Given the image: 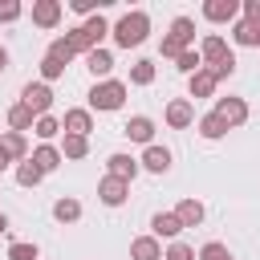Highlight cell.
<instances>
[{"instance_id":"1","label":"cell","mask_w":260,"mask_h":260,"mask_svg":"<svg viewBox=\"0 0 260 260\" xmlns=\"http://www.w3.org/2000/svg\"><path fill=\"white\" fill-rule=\"evenodd\" d=\"M110 37H114L118 49H138V45L150 37V16H146L142 8H134V12L118 16V24L110 28Z\"/></svg>"},{"instance_id":"2","label":"cell","mask_w":260,"mask_h":260,"mask_svg":"<svg viewBox=\"0 0 260 260\" xmlns=\"http://www.w3.org/2000/svg\"><path fill=\"white\" fill-rule=\"evenodd\" d=\"M126 93H130L126 81L110 77V81H93V89H89L85 98H89V110H98V114H114V110H122Z\"/></svg>"},{"instance_id":"3","label":"cell","mask_w":260,"mask_h":260,"mask_svg":"<svg viewBox=\"0 0 260 260\" xmlns=\"http://www.w3.org/2000/svg\"><path fill=\"white\" fill-rule=\"evenodd\" d=\"M20 102H24L37 118H45V114L53 110V85H45V81H28V85L20 89Z\"/></svg>"},{"instance_id":"4","label":"cell","mask_w":260,"mask_h":260,"mask_svg":"<svg viewBox=\"0 0 260 260\" xmlns=\"http://www.w3.org/2000/svg\"><path fill=\"white\" fill-rule=\"evenodd\" d=\"M215 114L223 118V126H228V130H236V126H244V122H248V102H244V98H236V93H228V98H219V102H215Z\"/></svg>"},{"instance_id":"5","label":"cell","mask_w":260,"mask_h":260,"mask_svg":"<svg viewBox=\"0 0 260 260\" xmlns=\"http://www.w3.org/2000/svg\"><path fill=\"white\" fill-rule=\"evenodd\" d=\"M162 118H167L171 130H187V126L195 122V106H191V98H171L167 110H162Z\"/></svg>"},{"instance_id":"6","label":"cell","mask_w":260,"mask_h":260,"mask_svg":"<svg viewBox=\"0 0 260 260\" xmlns=\"http://www.w3.org/2000/svg\"><path fill=\"white\" fill-rule=\"evenodd\" d=\"M138 171H142V162H138L134 154H126V150H118V154L106 158V175H114V179H122V183H134Z\"/></svg>"},{"instance_id":"7","label":"cell","mask_w":260,"mask_h":260,"mask_svg":"<svg viewBox=\"0 0 260 260\" xmlns=\"http://www.w3.org/2000/svg\"><path fill=\"white\" fill-rule=\"evenodd\" d=\"M183 232H187V228L179 223L175 211H154V215H150V236H154V240H171V244H175Z\"/></svg>"},{"instance_id":"8","label":"cell","mask_w":260,"mask_h":260,"mask_svg":"<svg viewBox=\"0 0 260 260\" xmlns=\"http://www.w3.org/2000/svg\"><path fill=\"white\" fill-rule=\"evenodd\" d=\"M61 130H65V134H81V138H89V130H93V110H89V106H73V110H65Z\"/></svg>"},{"instance_id":"9","label":"cell","mask_w":260,"mask_h":260,"mask_svg":"<svg viewBox=\"0 0 260 260\" xmlns=\"http://www.w3.org/2000/svg\"><path fill=\"white\" fill-rule=\"evenodd\" d=\"M126 195H130V183H122V179H114V175L98 179V199H102L106 207H122Z\"/></svg>"},{"instance_id":"10","label":"cell","mask_w":260,"mask_h":260,"mask_svg":"<svg viewBox=\"0 0 260 260\" xmlns=\"http://www.w3.org/2000/svg\"><path fill=\"white\" fill-rule=\"evenodd\" d=\"M203 16H207L211 24H236L240 4H236V0H203Z\"/></svg>"},{"instance_id":"11","label":"cell","mask_w":260,"mask_h":260,"mask_svg":"<svg viewBox=\"0 0 260 260\" xmlns=\"http://www.w3.org/2000/svg\"><path fill=\"white\" fill-rule=\"evenodd\" d=\"M61 0H32V24L37 28H57L61 24Z\"/></svg>"},{"instance_id":"12","label":"cell","mask_w":260,"mask_h":260,"mask_svg":"<svg viewBox=\"0 0 260 260\" xmlns=\"http://www.w3.org/2000/svg\"><path fill=\"white\" fill-rule=\"evenodd\" d=\"M28 158H32V167H37L41 175H53V171H57V167L65 162V154H61V146H53V142H41V146H37V150H32Z\"/></svg>"},{"instance_id":"13","label":"cell","mask_w":260,"mask_h":260,"mask_svg":"<svg viewBox=\"0 0 260 260\" xmlns=\"http://www.w3.org/2000/svg\"><path fill=\"white\" fill-rule=\"evenodd\" d=\"M199 57H203V65H219L223 57H232V49H228V41H223L219 32H207V37L199 41Z\"/></svg>"},{"instance_id":"14","label":"cell","mask_w":260,"mask_h":260,"mask_svg":"<svg viewBox=\"0 0 260 260\" xmlns=\"http://www.w3.org/2000/svg\"><path fill=\"white\" fill-rule=\"evenodd\" d=\"M138 162H142V171H150V175H167V171H171V150L158 146V142H150Z\"/></svg>"},{"instance_id":"15","label":"cell","mask_w":260,"mask_h":260,"mask_svg":"<svg viewBox=\"0 0 260 260\" xmlns=\"http://www.w3.org/2000/svg\"><path fill=\"white\" fill-rule=\"evenodd\" d=\"M122 134H126L130 142H142V146H150V142H154V122H150L146 114H134V118L122 126Z\"/></svg>"},{"instance_id":"16","label":"cell","mask_w":260,"mask_h":260,"mask_svg":"<svg viewBox=\"0 0 260 260\" xmlns=\"http://www.w3.org/2000/svg\"><path fill=\"white\" fill-rule=\"evenodd\" d=\"M130 260H162V240H154V236H134V240H130Z\"/></svg>"},{"instance_id":"17","label":"cell","mask_w":260,"mask_h":260,"mask_svg":"<svg viewBox=\"0 0 260 260\" xmlns=\"http://www.w3.org/2000/svg\"><path fill=\"white\" fill-rule=\"evenodd\" d=\"M85 69L93 73V81H110V69H114V53L110 49H93L85 57Z\"/></svg>"},{"instance_id":"18","label":"cell","mask_w":260,"mask_h":260,"mask_svg":"<svg viewBox=\"0 0 260 260\" xmlns=\"http://www.w3.org/2000/svg\"><path fill=\"white\" fill-rule=\"evenodd\" d=\"M0 146L8 150V158H12V162H24V158L32 154V150H28V138H24V134H16V130H0Z\"/></svg>"},{"instance_id":"19","label":"cell","mask_w":260,"mask_h":260,"mask_svg":"<svg viewBox=\"0 0 260 260\" xmlns=\"http://www.w3.org/2000/svg\"><path fill=\"white\" fill-rule=\"evenodd\" d=\"M215 85H219V81L211 77V69H207V65H203L199 73H191V77H187V89H191V98H215Z\"/></svg>"},{"instance_id":"20","label":"cell","mask_w":260,"mask_h":260,"mask_svg":"<svg viewBox=\"0 0 260 260\" xmlns=\"http://www.w3.org/2000/svg\"><path fill=\"white\" fill-rule=\"evenodd\" d=\"M167 37H171V41H179L183 49H195V20H191V16H175Z\"/></svg>"},{"instance_id":"21","label":"cell","mask_w":260,"mask_h":260,"mask_svg":"<svg viewBox=\"0 0 260 260\" xmlns=\"http://www.w3.org/2000/svg\"><path fill=\"white\" fill-rule=\"evenodd\" d=\"M175 215H179V223H183V228H199L207 211H203V203H199V199H179Z\"/></svg>"},{"instance_id":"22","label":"cell","mask_w":260,"mask_h":260,"mask_svg":"<svg viewBox=\"0 0 260 260\" xmlns=\"http://www.w3.org/2000/svg\"><path fill=\"white\" fill-rule=\"evenodd\" d=\"M37 126V114L24 106V102H16L12 110H8V130H16V134H24V130H32Z\"/></svg>"},{"instance_id":"23","label":"cell","mask_w":260,"mask_h":260,"mask_svg":"<svg viewBox=\"0 0 260 260\" xmlns=\"http://www.w3.org/2000/svg\"><path fill=\"white\" fill-rule=\"evenodd\" d=\"M53 219H57V223H77V219H81V203H77L73 195H61V199L53 203Z\"/></svg>"},{"instance_id":"24","label":"cell","mask_w":260,"mask_h":260,"mask_svg":"<svg viewBox=\"0 0 260 260\" xmlns=\"http://www.w3.org/2000/svg\"><path fill=\"white\" fill-rule=\"evenodd\" d=\"M61 154H65L69 162H81V158L89 154V138H81V134H65V138H61Z\"/></svg>"},{"instance_id":"25","label":"cell","mask_w":260,"mask_h":260,"mask_svg":"<svg viewBox=\"0 0 260 260\" xmlns=\"http://www.w3.org/2000/svg\"><path fill=\"white\" fill-rule=\"evenodd\" d=\"M81 28H85V37L93 41V49H102V41L110 37V28H114V24H110V20H106V16L98 12V16H89V20L81 24Z\"/></svg>"},{"instance_id":"26","label":"cell","mask_w":260,"mask_h":260,"mask_svg":"<svg viewBox=\"0 0 260 260\" xmlns=\"http://www.w3.org/2000/svg\"><path fill=\"white\" fill-rule=\"evenodd\" d=\"M195 126H199V134H203L207 142H215V138H223V134H228V126H223V118H219L215 110H211V114H203Z\"/></svg>"},{"instance_id":"27","label":"cell","mask_w":260,"mask_h":260,"mask_svg":"<svg viewBox=\"0 0 260 260\" xmlns=\"http://www.w3.org/2000/svg\"><path fill=\"white\" fill-rule=\"evenodd\" d=\"M154 73H158V69H154V61H146V57H142V61H134V65H130V85H150V81H154Z\"/></svg>"},{"instance_id":"28","label":"cell","mask_w":260,"mask_h":260,"mask_svg":"<svg viewBox=\"0 0 260 260\" xmlns=\"http://www.w3.org/2000/svg\"><path fill=\"white\" fill-rule=\"evenodd\" d=\"M256 37H260V24H248V20H236L232 24V41L236 45H256Z\"/></svg>"},{"instance_id":"29","label":"cell","mask_w":260,"mask_h":260,"mask_svg":"<svg viewBox=\"0 0 260 260\" xmlns=\"http://www.w3.org/2000/svg\"><path fill=\"white\" fill-rule=\"evenodd\" d=\"M65 41H69V49H73V53H81V57H89V53H93V41L85 37V28H81V24H77V28H69V32H65Z\"/></svg>"},{"instance_id":"30","label":"cell","mask_w":260,"mask_h":260,"mask_svg":"<svg viewBox=\"0 0 260 260\" xmlns=\"http://www.w3.org/2000/svg\"><path fill=\"white\" fill-rule=\"evenodd\" d=\"M175 69H179V73H187V77H191V73H199V69H203V57H199V49H187V53H179V57H175Z\"/></svg>"},{"instance_id":"31","label":"cell","mask_w":260,"mask_h":260,"mask_svg":"<svg viewBox=\"0 0 260 260\" xmlns=\"http://www.w3.org/2000/svg\"><path fill=\"white\" fill-rule=\"evenodd\" d=\"M32 134H37L41 142H53V138L61 134V122H57L53 114H45V118H37V126H32Z\"/></svg>"},{"instance_id":"32","label":"cell","mask_w":260,"mask_h":260,"mask_svg":"<svg viewBox=\"0 0 260 260\" xmlns=\"http://www.w3.org/2000/svg\"><path fill=\"white\" fill-rule=\"evenodd\" d=\"M8 260H41V248L32 240H16V244H8Z\"/></svg>"},{"instance_id":"33","label":"cell","mask_w":260,"mask_h":260,"mask_svg":"<svg viewBox=\"0 0 260 260\" xmlns=\"http://www.w3.org/2000/svg\"><path fill=\"white\" fill-rule=\"evenodd\" d=\"M41 179H45V175H41V171L32 167V158H24V162H16V183H20V187H37Z\"/></svg>"},{"instance_id":"34","label":"cell","mask_w":260,"mask_h":260,"mask_svg":"<svg viewBox=\"0 0 260 260\" xmlns=\"http://www.w3.org/2000/svg\"><path fill=\"white\" fill-rule=\"evenodd\" d=\"M162 260H199V252H195L191 244H183V240H175V244H167V252H162Z\"/></svg>"},{"instance_id":"35","label":"cell","mask_w":260,"mask_h":260,"mask_svg":"<svg viewBox=\"0 0 260 260\" xmlns=\"http://www.w3.org/2000/svg\"><path fill=\"white\" fill-rule=\"evenodd\" d=\"M61 73H65V65H61L57 57H49V53H45V57H41V81L49 85V81H57Z\"/></svg>"},{"instance_id":"36","label":"cell","mask_w":260,"mask_h":260,"mask_svg":"<svg viewBox=\"0 0 260 260\" xmlns=\"http://www.w3.org/2000/svg\"><path fill=\"white\" fill-rule=\"evenodd\" d=\"M24 16V4L20 0H0V24H12Z\"/></svg>"},{"instance_id":"37","label":"cell","mask_w":260,"mask_h":260,"mask_svg":"<svg viewBox=\"0 0 260 260\" xmlns=\"http://www.w3.org/2000/svg\"><path fill=\"white\" fill-rule=\"evenodd\" d=\"M199 260H232V252H228L219 240H207V244L199 248Z\"/></svg>"},{"instance_id":"38","label":"cell","mask_w":260,"mask_h":260,"mask_svg":"<svg viewBox=\"0 0 260 260\" xmlns=\"http://www.w3.org/2000/svg\"><path fill=\"white\" fill-rule=\"evenodd\" d=\"M49 57H57V61H61V65H69V61H73V57H77V53H73V49H69V41H65V37H57V41H53V45H49Z\"/></svg>"},{"instance_id":"39","label":"cell","mask_w":260,"mask_h":260,"mask_svg":"<svg viewBox=\"0 0 260 260\" xmlns=\"http://www.w3.org/2000/svg\"><path fill=\"white\" fill-rule=\"evenodd\" d=\"M207 69H211V77H215V81H223V77H232V73H236V53H232V57H223L219 65H207Z\"/></svg>"},{"instance_id":"40","label":"cell","mask_w":260,"mask_h":260,"mask_svg":"<svg viewBox=\"0 0 260 260\" xmlns=\"http://www.w3.org/2000/svg\"><path fill=\"white\" fill-rule=\"evenodd\" d=\"M240 12H244V20H248V24H260V0H244V4H240Z\"/></svg>"},{"instance_id":"41","label":"cell","mask_w":260,"mask_h":260,"mask_svg":"<svg viewBox=\"0 0 260 260\" xmlns=\"http://www.w3.org/2000/svg\"><path fill=\"white\" fill-rule=\"evenodd\" d=\"M8 167H12V158H8V150H4V146H0V175H4V171H8Z\"/></svg>"},{"instance_id":"42","label":"cell","mask_w":260,"mask_h":260,"mask_svg":"<svg viewBox=\"0 0 260 260\" xmlns=\"http://www.w3.org/2000/svg\"><path fill=\"white\" fill-rule=\"evenodd\" d=\"M4 69H8V49L0 45V73H4Z\"/></svg>"},{"instance_id":"43","label":"cell","mask_w":260,"mask_h":260,"mask_svg":"<svg viewBox=\"0 0 260 260\" xmlns=\"http://www.w3.org/2000/svg\"><path fill=\"white\" fill-rule=\"evenodd\" d=\"M4 232H8V215L0 211V236H4Z\"/></svg>"},{"instance_id":"44","label":"cell","mask_w":260,"mask_h":260,"mask_svg":"<svg viewBox=\"0 0 260 260\" xmlns=\"http://www.w3.org/2000/svg\"><path fill=\"white\" fill-rule=\"evenodd\" d=\"M256 49H260V37H256Z\"/></svg>"}]
</instances>
